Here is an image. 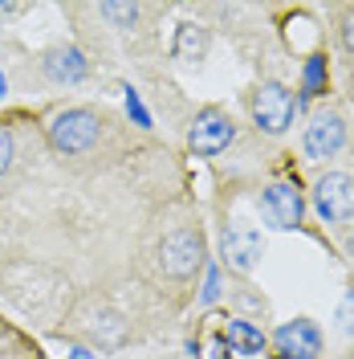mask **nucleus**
Wrapping results in <instances>:
<instances>
[{"label": "nucleus", "mask_w": 354, "mask_h": 359, "mask_svg": "<svg viewBox=\"0 0 354 359\" xmlns=\"http://www.w3.org/2000/svg\"><path fill=\"white\" fill-rule=\"evenodd\" d=\"M302 147H306V156L310 159L338 156V151L346 147V123H342V114H334V111L313 114L310 127H306V135H302Z\"/></svg>", "instance_id": "nucleus-8"}, {"label": "nucleus", "mask_w": 354, "mask_h": 359, "mask_svg": "<svg viewBox=\"0 0 354 359\" xmlns=\"http://www.w3.org/2000/svg\"><path fill=\"white\" fill-rule=\"evenodd\" d=\"M313 208L330 224H342L354 217V180L346 172H326L313 184Z\"/></svg>", "instance_id": "nucleus-3"}, {"label": "nucleus", "mask_w": 354, "mask_h": 359, "mask_svg": "<svg viewBox=\"0 0 354 359\" xmlns=\"http://www.w3.org/2000/svg\"><path fill=\"white\" fill-rule=\"evenodd\" d=\"M261 217L265 224L273 229H297L302 217H306V201H302V192H297V184H269L265 196H261Z\"/></svg>", "instance_id": "nucleus-7"}, {"label": "nucleus", "mask_w": 354, "mask_h": 359, "mask_svg": "<svg viewBox=\"0 0 354 359\" xmlns=\"http://www.w3.org/2000/svg\"><path fill=\"white\" fill-rule=\"evenodd\" d=\"M204 266V241H199L192 229H176V233H167L163 241H159V269L167 273V278H192L196 269Z\"/></svg>", "instance_id": "nucleus-2"}, {"label": "nucleus", "mask_w": 354, "mask_h": 359, "mask_svg": "<svg viewBox=\"0 0 354 359\" xmlns=\"http://www.w3.org/2000/svg\"><path fill=\"white\" fill-rule=\"evenodd\" d=\"M342 45L354 53V13H346V17H342Z\"/></svg>", "instance_id": "nucleus-16"}, {"label": "nucleus", "mask_w": 354, "mask_h": 359, "mask_svg": "<svg viewBox=\"0 0 354 359\" xmlns=\"http://www.w3.org/2000/svg\"><path fill=\"white\" fill-rule=\"evenodd\" d=\"M102 13H106L111 21H118V25H134V17H139L134 4H102Z\"/></svg>", "instance_id": "nucleus-14"}, {"label": "nucleus", "mask_w": 354, "mask_h": 359, "mask_svg": "<svg viewBox=\"0 0 354 359\" xmlns=\"http://www.w3.org/2000/svg\"><path fill=\"white\" fill-rule=\"evenodd\" d=\"M261 253H265V241H261V233L253 229V224H228L220 237V257L228 269H236V273H248V269L261 262Z\"/></svg>", "instance_id": "nucleus-5"}, {"label": "nucleus", "mask_w": 354, "mask_h": 359, "mask_svg": "<svg viewBox=\"0 0 354 359\" xmlns=\"http://www.w3.org/2000/svg\"><path fill=\"white\" fill-rule=\"evenodd\" d=\"M277 347H281V355L313 359L322 351V335H318V327H313L310 318H297V323H285L277 331Z\"/></svg>", "instance_id": "nucleus-9"}, {"label": "nucleus", "mask_w": 354, "mask_h": 359, "mask_svg": "<svg viewBox=\"0 0 354 359\" xmlns=\"http://www.w3.org/2000/svg\"><path fill=\"white\" fill-rule=\"evenodd\" d=\"M98 135H102V123H98V114L86 111V107L53 114V123H49V143H53L62 156H82V151H90V147L98 143Z\"/></svg>", "instance_id": "nucleus-1"}, {"label": "nucleus", "mask_w": 354, "mask_h": 359, "mask_svg": "<svg viewBox=\"0 0 354 359\" xmlns=\"http://www.w3.org/2000/svg\"><path fill=\"white\" fill-rule=\"evenodd\" d=\"M176 53L179 57H192V53H204V33H199L196 25H179V41H176Z\"/></svg>", "instance_id": "nucleus-12"}, {"label": "nucleus", "mask_w": 354, "mask_h": 359, "mask_svg": "<svg viewBox=\"0 0 354 359\" xmlns=\"http://www.w3.org/2000/svg\"><path fill=\"white\" fill-rule=\"evenodd\" d=\"M338 327H342V335L354 339V290H346L338 302Z\"/></svg>", "instance_id": "nucleus-13"}, {"label": "nucleus", "mask_w": 354, "mask_h": 359, "mask_svg": "<svg viewBox=\"0 0 354 359\" xmlns=\"http://www.w3.org/2000/svg\"><path fill=\"white\" fill-rule=\"evenodd\" d=\"M41 66H45V78H53V82H62V86H73V82H82V78L90 74L82 49H73V45H57V49H49Z\"/></svg>", "instance_id": "nucleus-10"}, {"label": "nucleus", "mask_w": 354, "mask_h": 359, "mask_svg": "<svg viewBox=\"0 0 354 359\" xmlns=\"http://www.w3.org/2000/svg\"><path fill=\"white\" fill-rule=\"evenodd\" d=\"M216 294H220V278H216V273H208V290H204V302H216Z\"/></svg>", "instance_id": "nucleus-17"}, {"label": "nucleus", "mask_w": 354, "mask_h": 359, "mask_svg": "<svg viewBox=\"0 0 354 359\" xmlns=\"http://www.w3.org/2000/svg\"><path fill=\"white\" fill-rule=\"evenodd\" d=\"M224 339H228V347H236L241 355H257V351L265 347V339H261V331H253L248 323H228V331H224Z\"/></svg>", "instance_id": "nucleus-11"}, {"label": "nucleus", "mask_w": 354, "mask_h": 359, "mask_svg": "<svg viewBox=\"0 0 354 359\" xmlns=\"http://www.w3.org/2000/svg\"><path fill=\"white\" fill-rule=\"evenodd\" d=\"M293 111H297V102H293V94H289L281 82H265V86L253 94V118H257V127L269 131V135L289 131Z\"/></svg>", "instance_id": "nucleus-4"}, {"label": "nucleus", "mask_w": 354, "mask_h": 359, "mask_svg": "<svg viewBox=\"0 0 354 359\" xmlns=\"http://www.w3.org/2000/svg\"><path fill=\"white\" fill-rule=\"evenodd\" d=\"M13 151H17L13 135H8V127H0V176L8 172V163H13Z\"/></svg>", "instance_id": "nucleus-15"}, {"label": "nucleus", "mask_w": 354, "mask_h": 359, "mask_svg": "<svg viewBox=\"0 0 354 359\" xmlns=\"http://www.w3.org/2000/svg\"><path fill=\"white\" fill-rule=\"evenodd\" d=\"M232 139H236V123H232L228 114L204 111V114H196V123H192V131H187V147H192L196 156H220Z\"/></svg>", "instance_id": "nucleus-6"}]
</instances>
